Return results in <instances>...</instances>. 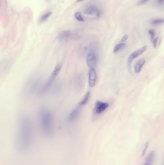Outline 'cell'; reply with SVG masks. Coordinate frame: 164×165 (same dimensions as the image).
Segmentation results:
<instances>
[{
    "mask_svg": "<svg viewBox=\"0 0 164 165\" xmlns=\"http://www.w3.org/2000/svg\"><path fill=\"white\" fill-rule=\"evenodd\" d=\"M33 126L30 120L27 116L21 117L18 124L17 146L21 151L29 149L33 140Z\"/></svg>",
    "mask_w": 164,
    "mask_h": 165,
    "instance_id": "6da1fadb",
    "label": "cell"
},
{
    "mask_svg": "<svg viewBox=\"0 0 164 165\" xmlns=\"http://www.w3.org/2000/svg\"><path fill=\"white\" fill-rule=\"evenodd\" d=\"M39 119L41 129L46 136H52L54 130V121L52 114L46 107L39 110Z\"/></svg>",
    "mask_w": 164,
    "mask_h": 165,
    "instance_id": "7a4b0ae2",
    "label": "cell"
},
{
    "mask_svg": "<svg viewBox=\"0 0 164 165\" xmlns=\"http://www.w3.org/2000/svg\"><path fill=\"white\" fill-rule=\"evenodd\" d=\"M86 63L89 68H95L97 66L98 61V54L97 47L95 44L89 46V50L86 58Z\"/></svg>",
    "mask_w": 164,
    "mask_h": 165,
    "instance_id": "3957f363",
    "label": "cell"
},
{
    "mask_svg": "<svg viewBox=\"0 0 164 165\" xmlns=\"http://www.w3.org/2000/svg\"><path fill=\"white\" fill-rule=\"evenodd\" d=\"M62 65L61 63L57 64L56 66L55 67V69H54L52 73L51 74V76H50V77L49 78L43 87H42V89H41V92H46L50 88V87L52 86V84H53V82H54L55 79L58 75L59 74L60 71L62 69Z\"/></svg>",
    "mask_w": 164,
    "mask_h": 165,
    "instance_id": "277c9868",
    "label": "cell"
},
{
    "mask_svg": "<svg viewBox=\"0 0 164 165\" xmlns=\"http://www.w3.org/2000/svg\"><path fill=\"white\" fill-rule=\"evenodd\" d=\"M40 82L38 79H33L29 82L26 86L27 94L32 95L36 94L39 91H41L40 89Z\"/></svg>",
    "mask_w": 164,
    "mask_h": 165,
    "instance_id": "5b68a950",
    "label": "cell"
},
{
    "mask_svg": "<svg viewBox=\"0 0 164 165\" xmlns=\"http://www.w3.org/2000/svg\"><path fill=\"white\" fill-rule=\"evenodd\" d=\"M147 49V45H144L143 48H140V49L138 50H136L135 51L132 53L129 56L128 59V68L129 71L130 73H131L132 71V62L133 61L134 59L137 58V57L143 54L144 52L146 51V50Z\"/></svg>",
    "mask_w": 164,
    "mask_h": 165,
    "instance_id": "8992f818",
    "label": "cell"
},
{
    "mask_svg": "<svg viewBox=\"0 0 164 165\" xmlns=\"http://www.w3.org/2000/svg\"><path fill=\"white\" fill-rule=\"evenodd\" d=\"M109 107V104L103 101H97L96 102L95 106V111L97 114H102Z\"/></svg>",
    "mask_w": 164,
    "mask_h": 165,
    "instance_id": "52a82bcc",
    "label": "cell"
},
{
    "mask_svg": "<svg viewBox=\"0 0 164 165\" xmlns=\"http://www.w3.org/2000/svg\"><path fill=\"white\" fill-rule=\"evenodd\" d=\"M97 74L95 68H89L88 74L89 85L90 87H93L97 80Z\"/></svg>",
    "mask_w": 164,
    "mask_h": 165,
    "instance_id": "ba28073f",
    "label": "cell"
},
{
    "mask_svg": "<svg viewBox=\"0 0 164 165\" xmlns=\"http://www.w3.org/2000/svg\"><path fill=\"white\" fill-rule=\"evenodd\" d=\"M73 33L71 30H64L61 31L57 35V38L58 40L61 41H65L69 40L73 37Z\"/></svg>",
    "mask_w": 164,
    "mask_h": 165,
    "instance_id": "9c48e42d",
    "label": "cell"
},
{
    "mask_svg": "<svg viewBox=\"0 0 164 165\" xmlns=\"http://www.w3.org/2000/svg\"><path fill=\"white\" fill-rule=\"evenodd\" d=\"M84 13L87 15H95L97 17H99L100 16L99 10L96 6L95 5H91L88 7H87L84 10Z\"/></svg>",
    "mask_w": 164,
    "mask_h": 165,
    "instance_id": "30bf717a",
    "label": "cell"
},
{
    "mask_svg": "<svg viewBox=\"0 0 164 165\" xmlns=\"http://www.w3.org/2000/svg\"><path fill=\"white\" fill-rule=\"evenodd\" d=\"M80 108L77 107L74 109L68 116V120L70 121H74L77 119L80 114Z\"/></svg>",
    "mask_w": 164,
    "mask_h": 165,
    "instance_id": "8fae6325",
    "label": "cell"
},
{
    "mask_svg": "<svg viewBox=\"0 0 164 165\" xmlns=\"http://www.w3.org/2000/svg\"><path fill=\"white\" fill-rule=\"evenodd\" d=\"M145 63H146V59L143 58L140 59L136 63L134 66V71L136 74H138L140 73L142 70V68L143 66Z\"/></svg>",
    "mask_w": 164,
    "mask_h": 165,
    "instance_id": "7c38bea8",
    "label": "cell"
},
{
    "mask_svg": "<svg viewBox=\"0 0 164 165\" xmlns=\"http://www.w3.org/2000/svg\"><path fill=\"white\" fill-rule=\"evenodd\" d=\"M90 97H91V93L90 92H88L84 96L82 100H81L78 103V107H82L85 105H86L87 104V103H88Z\"/></svg>",
    "mask_w": 164,
    "mask_h": 165,
    "instance_id": "4fadbf2b",
    "label": "cell"
},
{
    "mask_svg": "<svg viewBox=\"0 0 164 165\" xmlns=\"http://www.w3.org/2000/svg\"><path fill=\"white\" fill-rule=\"evenodd\" d=\"M155 153L154 151H152L147 156L146 163L143 165H153L155 158Z\"/></svg>",
    "mask_w": 164,
    "mask_h": 165,
    "instance_id": "5bb4252c",
    "label": "cell"
},
{
    "mask_svg": "<svg viewBox=\"0 0 164 165\" xmlns=\"http://www.w3.org/2000/svg\"><path fill=\"white\" fill-rule=\"evenodd\" d=\"M52 12L49 11L43 15V16H41V18H40V22H45L46 20H47L52 15Z\"/></svg>",
    "mask_w": 164,
    "mask_h": 165,
    "instance_id": "9a60e30c",
    "label": "cell"
},
{
    "mask_svg": "<svg viewBox=\"0 0 164 165\" xmlns=\"http://www.w3.org/2000/svg\"><path fill=\"white\" fill-rule=\"evenodd\" d=\"M152 25H158L160 24L164 23V19L161 18V19H153L151 22Z\"/></svg>",
    "mask_w": 164,
    "mask_h": 165,
    "instance_id": "2e32d148",
    "label": "cell"
},
{
    "mask_svg": "<svg viewBox=\"0 0 164 165\" xmlns=\"http://www.w3.org/2000/svg\"><path fill=\"white\" fill-rule=\"evenodd\" d=\"M126 45V44L125 43H121V44H118L117 45H116L114 49V53H117L119 51V50L121 49H123V48L125 47Z\"/></svg>",
    "mask_w": 164,
    "mask_h": 165,
    "instance_id": "e0dca14e",
    "label": "cell"
},
{
    "mask_svg": "<svg viewBox=\"0 0 164 165\" xmlns=\"http://www.w3.org/2000/svg\"><path fill=\"white\" fill-rule=\"evenodd\" d=\"M75 17L76 18V19L79 21V22H84L83 18L82 17L81 14L80 12H78L75 13Z\"/></svg>",
    "mask_w": 164,
    "mask_h": 165,
    "instance_id": "ac0fdd59",
    "label": "cell"
},
{
    "mask_svg": "<svg viewBox=\"0 0 164 165\" xmlns=\"http://www.w3.org/2000/svg\"><path fill=\"white\" fill-rule=\"evenodd\" d=\"M149 33L150 34V36L151 42H153L154 39V36H155V30H153V29H150L149 30Z\"/></svg>",
    "mask_w": 164,
    "mask_h": 165,
    "instance_id": "d6986e66",
    "label": "cell"
},
{
    "mask_svg": "<svg viewBox=\"0 0 164 165\" xmlns=\"http://www.w3.org/2000/svg\"><path fill=\"white\" fill-rule=\"evenodd\" d=\"M149 143H146L145 144L144 149H143V153H142V155H143V156L146 155V153L147 150L148 149V146H149Z\"/></svg>",
    "mask_w": 164,
    "mask_h": 165,
    "instance_id": "ffe728a7",
    "label": "cell"
},
{
    "mask_svg": "<svg viewBox=\"0 0 164 165\" xmlns=\"http://www.w3.org/2000/svg\"><path fill=\"white\" fill-rule=\"evenodd\" d=\"M150 0H140L139 2L138 3V5H143L144 4H147V3L149 2Z\"/></svg>",
    "mask_w": 164,
    "mask_h": 165,
    "instance_id": "44dd1931",
    "label": "cell"
},
{
    "mask_svg": "<svg viewBox=\"0 0 164 165\" xmlns=\"http://www.w3.org/2000/svg\"><path fill=\"white\" fill-rule=\"evenodd\" d=\"M158 39H159V37H157V38H154V40L153 41V45L154 46V48H156L157 46V44L158 43Z\"/></svg>",
    "mask_w": 164,
    "mask_h": 165,
    "instance_id": "7402d4cb",
    "label": "cell"
},
{
    "mask_svg": "<svg viewBox=\"0 0 164 165\" xmlns=\"http://www.w3.org/2000/svg\"><path fill=\"white\" fill-rule=\"evenodd\" d=\"M128 39V35H126L123 37L122 39H121V42H125L127 41V39Z\"/></svg>",
    "mask_w": 164,
    "mask_h": 165,
    "instance_id": "603a6c76",
    "label": "cell"
},
{
    "mask_svg": "<svg viewBox=\"0 0 164 165\" xmlns=\"http://www.w3.org/2000/svg\"><path fill=\"white\" fill-rule=\"evenodd\" d=\"M157 3L159 5H163L164 4V0H157Z\"/></svg>",
    "mask_w": 164,
    "mask_h": 165,
    "instance_id": "cb8c5ba5",
    "label": "cell"
},
{
    "mask_svg": "<svg viewBox=\"0 0 164 165\" xmlns=\"http://www.w3.org/2000/svg\"><path fill=\"white\" fill-rule=\"evenodd\" d=\"M84 0H78L77 2H81V1H83Z\"/></svg>",
    "mask_w": 164,
    "mask_h": 165,
    "instance_id": "d4e9b609",
    "label": "cell"
}]
</instances>
